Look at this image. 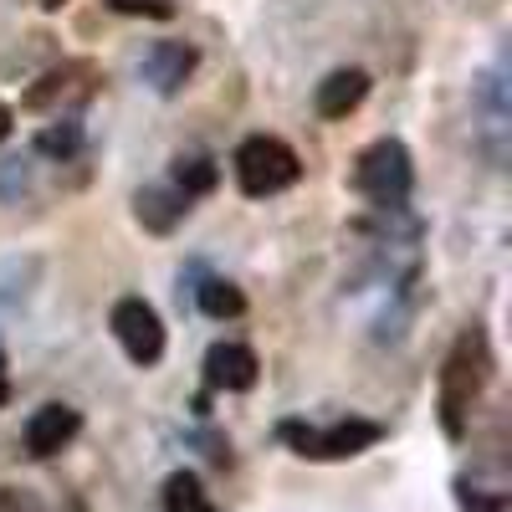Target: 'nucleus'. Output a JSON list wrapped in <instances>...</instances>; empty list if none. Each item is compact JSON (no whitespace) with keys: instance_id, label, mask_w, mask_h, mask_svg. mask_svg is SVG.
<instances>
[{"instance_id":"nucleus-1","label":"nucleus","mask_w":512,"mask_h":512,"mask_svg":"<svg viewBox=\"0 0 512 512\" xmlns=\"http://www.w3.org/2000/svg\"><path fill=\"white\" fill-rule=\"evenodd\" d=\"M277 436L303 456V461H349L369 451L384 431L374 420H333V425H303V420H282Z\"/></svg>"},{"instance_id":"nucleus-2","label":"nucleus","mask_w":512,"mask_h":512,"mask_svg":"<svg viewBox=\"0 0 512 512\" xmlns=\"http://www.w3.org/2000/svg\"><path fill=\"white\" fill-rule=\"evenodd\" d=\"M477 395H482V344L466 333V338H456V349L441 369V425L451 441L466 436V415H472Z\"/></svg>"},{"instance_id":"nucleus-3","label":"nucleus","mask_w":512,"mask_h":512,"mask_svg":"<svg viewBox=\"0 0 512 512\" xmlns=\"http://www.w3.org/2000/svg\"><path fill=\"white\" fill-rule=\"evenodd\" d=\"M354 185L379 205V210H400L410 185H415V169H410V149L400 139H379L359 154L354 164Z\"/></svg>"},{"instance_id":"nucleus-4","label":"nucleus","mask_w":512,"mask_h":512,"mask_svg":"<svg viewBox=\"0 0 512 512\" xmlns=\"http://www.w3.org/2000/svg\"><path fill=\"white\" fill-rule=\"evenodd\" d=\"M297 175H303V164H297V154H292L282 139L256 134V139H246V144L236 149V185H241L246 195H256V200L287 190Z\"/></svg>"},{"instance_id":"nucleus-5","label":"nucleus","mask_w":512,"mask_h":512,"mask_svg":"<svg viewBox=\"0 0 512 512\" xmlns=\"http://www.w3.org/2000/svg\"><path fill=\"white\" fill-rule=\"evenodd\" d=\"M113 333L123 354L134 364H159L164 359V323L159 313L144 303V297H123V303H113Z\"/></svg>"},{"instance_id":"nucleus-6","label":"nucleus","mask_w":512,"mask_h":512,"mask_svg":"<svg viewBox=\"0 0 512 512\" xmlns=\"http://www.w3.org/2000/svg\"><path fill=\"white\" fill-rule=\"evenodd\" d=\"M77 431H82V415L72 405H41L26 420V451L31 456H57L77 441Z\"/></svg>"},{"instance_id":"nucleus-7","label":"nucleus","mask_w":512,"mask_h":512,"mask_svg":"<svg viewBox=\"0 0 512 512\" xmlns=\"http://www.w3.org/2000/svg\"><path fill=\"white\" fill-rule=\"evenodd\" d=\"M190 72H195V47H185V41H154L144 67H139V77L149 82L154 93H164V98L180 93L190 82Z\"/></svg>"},{"instance_id":"nucleus-8","label":"nucleus","mask_w":512,"mask_h":512,"mask_svg":"<svg viewBox=\"0 0 512 512\" xmlns=\"http://www.w3.org/2000/svg\"><path fill=\"white\" fill-rule=\"evenodd\" d=\"M205 384L210 390H226V395H241L256 384V354L241 349V344H216L205 354Z\"/></svg>"},{"instance_id":"nucleus-9","label":"nucleus","mask_w":512,"mask_h":512,"mask_svg":"<svg viewBox=\"0 0 512 512\" xmlns=\"http://www.w3.org/2000/svg\"><path fill=\"white\" fill-rule=\"evenodd\" d=\"M364 93H369V77L359 67H338L318 82V113L323 118H349L364 103Z\"/></svg>"},{"instance_id":"nucleus-10","label":"nucleus","mask_w":512,"mask_h":512,"mask_svg":"<svg viewBox=\"0 0 512 512\" xmlns=\"http://www.w3.org/2000/svg\"><path fill=\"white\" fill-rule=\"evenodd\" d=\"M134 210H139L144 231H154V236H169V231H175V226L185 221L190 200H185V195H180L175 185H149V190H139Z\"/></svg>"},{"instance_id":"nucleus-11","label":"nucleus","mask_w":512,"mask_h":512,"mask_svg":"<svg viewBox=\"0 0 512 512\" xmlns=\"http://www.w3.org/2000/svg\"><path fill=\"white\" fill-rule=\"evenodd\" d=\"M164 512H216V502H210L195 472H175L164 482Z\"/></svg>"},{"instance_id":"nucleus-12","label":"nucleus","mask_w":512,"mask_h":512,"mask_svg":"<svg viewBox=\"0 0 512 512\" xmlns=\"http://www.w3.org/2000/svg\"><path fill=\"white\" fill-rule=\"evenodd\" d=\"M195 297H200V313H205V318H241V313H246L241 287H231V282H221V277H210L205 287H195Z\"/></svg>"},{"instance_id":"nucleus-13","label":"nucleus","mask_w":512,"mask_h":512,"mask_svg":"<svg viewBox=\"0 0 512 512\" xmlns=\"http://www.w3.org/2000/svg\"><path fill=\"white\" fill-rule=\"evenodd\" d=\"M216 180H221V169L210 164V159H180V164H175V190H180L185 200L210 195V190H216Z\"/></svg>"},{"instance_id":"nucleus-14","label":"nucleus","mask_w":512,"mask_h":512,"mask_svg":"<svg viewBox=\"0 0 512 512\" xmlns=\"http://www.w3.org/2000/svg\"><path fill=\"white\" fill-rule=\"evenodd\" d=\"M36 149L52 154V159H72V154L82 149V128H77V123H52L47 134L36 139Z\"/></svg>"},{"instance_id":"nucleus-15","label":"nucleus","mask_w":512,"mask_h":512,"mask_svg":"<svg viewBox=\"0 0 512 512\" xmlns=\"http://www.w3.org/2000/svg\"><path fill=\"white\" fill-rule=\"evenodd\" d=\"M108 11H118V16H149V21H169V16H175V0H108Z\"/></svg>"},{"instance_id":"nucleus-16","label":"nucleus","mask_w":512,"mask_h":512,"mask_svg":"<svg viewBox=\"0 0 512 512\" xmlns=\"http://www.w3.org/2000/svg\"><path fill=\"white\" fill-rule=\"evenodd\" d=\"M6 395H11V379H6V354H0V405H6Z\"/></svg>"},{"instance_id":"nucleus-17","label":"nucleus","mask_w":512,"mask_h":512,"mask_svg":"<svg viewBox=\"0 0 512 512\" xmlns=\"http://www.w3.org/2000/svg\"><path fill=\"white\" fill-rule=\"evenodd\" d=\"M11 139V108H0V144Z\"/></svg>"},{"instance_id":"nucleus-18","label":"nucleus","mask_w":512,"mask_h":512,"mask_svg":"<svg viewBox=\"0 0 512 512\" xmlns=\"http://www.w3.org/2000/svg\"><path fill=\"white\" fill-rule=\"evenodd\" d=\"M41 6H47V11H57V6H62V0H41Z\"/></svg>"}]
</instances>
